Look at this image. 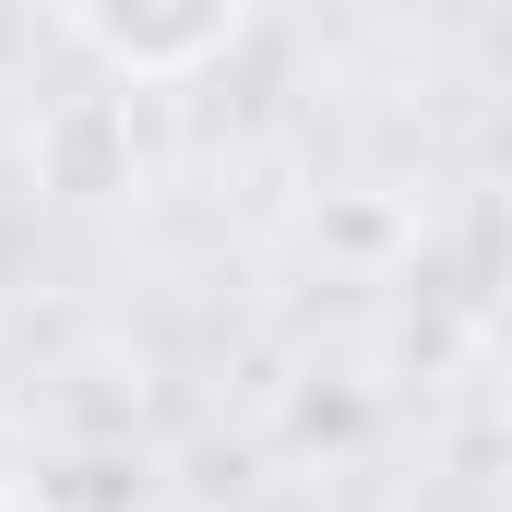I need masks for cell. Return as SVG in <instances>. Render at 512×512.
Here are the masks:
<instances>
[{
  "label": "cell",
  "mask_w": 512,
  "mask_h": 512,
  "mask_svg": "<svg viewBox=\"0 0 512 512\" xmlns=\"http://www.w3.org/2000/svg\"><path fill=\"white\" fill-rule=\"evenodd\" d=\"M84 24H96V48H120V60H203V48L239 24V0H84Z\"/></svg>",
  "instance_id": "obj_1"
},
{
  "label": "cell",
  "mask_w": 512,
  "mask_h": 512,
  "mask_svg": "<svg viewBox=\"0 0 512 512\" xmlns=\"http://www.w3.org/2000/svg\"><path fill=\"white\" fill-rule=\"evenodd\" d=\"M0 512H12V501H0Z\"/></svg>",
  "instance_id": "obj_2"
}]
</instances>
